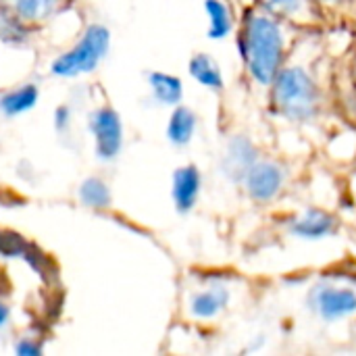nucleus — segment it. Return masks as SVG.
Segmentation results:
<instances>
[{
    "mask_svg": "<svg viewBox=\"0 0 356 356\" xmlns=\"http://www.w3.org/2000/svg\"><path fill=\"white\" fill-rule=\"evenodd\" d=\"M238 50L246 75L257 86L269 88L290 54L286 23L261 6H250L238 29Z\"/></svg>",
    "mask_w": 356,
    "mask_h": 356,
    "instance_id": "nucleus-1",
    "label": "nucleus"
},
{
    "mask_svg": "<svg viewBox=\"0 0 356 356\" xmlns=\"http://www.w3.org/2000/svg\"><path fill=\"white\" fill-rule=\"evenodd\" d=\"M267 90L271 111L288 123H313L323 113V88L315 73H311V69L300 63L286 60Z\"/></svg>",
    "mask_w": 356,
    "mask_h": 356,
    "instance_id": "nucleus-2",
    "label": "nucleus"
},
{
    "mask_svg": "<svg viewBox=\"0 0 356 356\" xmlns=\"http://www.w3.org/2000/svg\"><path fill=\"white\" fill-rule=\"evenodd\" d=\"M108 48H111L108 27L100 25V23H92L83 29L77 44L71 50L58 54L52 60L50 71H52V75L63 77V79L88 75L98 69V65L108 54Z\"/></svg>",
    "mask_w": 356,
    "mask_h": 356,
    "instance_id": "nucleus-3",
    "label": "nucleus"
},
{
    "mask_svg": "<svg viewBox=\"0 0 356 356\" xmlns=\"http://www.w3.org/2000/svg\"><path fill=\"white\" fill-rule=\"evenodd\" d=\"M305 305L319 321L340 323L356 315V290L334 282H319L307 292Z\"/></svg>",
    "mask_w": 356,
    "mask_h": 356,
    "instance_id": "nucleus-4",
    "label": "nucleus"
},
{
    "mask_svg": "<svg viewBox=\"0 0 356 356\" xmlns=\"http://www.w3.org/2000/svg\"><path fill=\"white\" fill-rule=\"evenodd\" d=\"M288 184V167L280 159L261 156L246 173L242 188L250 202L271 204L275 202Z\"/></svg>",
    "mask_w": 356,
    "mask_h": 356,
    "instance_id": "nucleus-5",
    "label": "nucleus"
},
{
    "mask_svg": "<svg viewBox=\"0 0 356 356\" xmlns=\"http://www.w3.org/2000/svg\"><path fill=\"white\" fill-rule=\"evenodd\" d=\"M88 127L94 138V152L100 161L111 163L121 154L123 148V121L121 115L111 106L96 108L90 119Z\"/></svg>",
    "mask_w": 356,
    "mask_h": 356,
    "instance_id": "nucleus-6",
    "label": "nucleus"
},
{
    "mask_svg": "<svg viewBox=\"0 0 356 356\" xmlns=\"http://www.w3.org/2000/svg\"><path fill=\"white\" fill-rule=\"evenodd\" d=\"M259 159H261V150L257 142L248 134H234L227 138L221 152V161H219L221 175L229 184L242 186L246 173Z\"/></svg>",
    "mask_w": 356,
    "mask_h": 356,
    "instance_id": "nucleus-7",
    "label": "nucleus"
},
{
    "mask_svg": "<svg viewBox=\"0 0 356 356\" xmlns=\"http://www.w3.org/2000/svg\"><path fill=\"white\" fill-rule=\"evenodd\" d=\"M340 227H342L340 217L319 207H311L296 213L286 225L288 234L300 242H321L334 238L340 234Z\"/></svg>",
    "mask_w": 356,
    "mask_h": 356,
    "instance_id": "nucleus-8",
    "label": "nucleus"
},
{
    "mask_svg": "<svg viewBox=\"0 0 356 356\" xmlns=\"http://www.w3.org/2000/svg\"><path fill=\"white\" fill-rule=\"evenodd\" d=\"M202 192V171L194 165H179L171 177V198L179 215H188L196 209Z\"/></svg>",
    "mask_w": 356,
    "mask_h": 356,
    "instance_id": "nucleus-9",
    "label": "nucleus"
},
{
    "mask_svg": "<svg viewBox=\"0 0 356 356\" xmlns=\"http://www.w3.org/2000/svg\"><path fill=\"white\" fill-rule=\"evenodd\" d=\"M232 302V290L225 284H211L194 292L188 300V311L198 321H213L227 311Z\"/></svg>",
    "mask_w": 356,
    "mask_h": 356,
    "instance_id": "nucleus-10",
    "label": "nucleus"
},
{
    "mask_svg": "<svg viewBox=\"0 0 356 356\" xmlns=\"http://www.w3.org/2000/svg\"><path fill=\"white\" fill-rule=\"evenodd\" d=\"M261 8L288 25H311L321 19L319 0H261Z\"/></svg>",
    "mask_w": 356,
    "mask_h": 356,
    "instance_id": "nucleus-11",
    "label": "nucleus"
},
{
    "mask_svg": "<svg viewBox=\"0 0 356 356\" xmlns=\"http://www.w3.org/2000/svg\"><path fill=\"white\" fill-rule=\"evenodd\" d=\"M196 129H198V115L186 104L173 106L165 129L167 142L175 148H186L194 140Z\"/></svg>",
    "mask_w": 356,
    "mask_h": 356,
    "instance_id": "nucleus-12",
    "label": "nucleus"
},
{
    "mask_svg": "<svg viewBox=\"0 0 356 356\" xmlns=\"http://www.w3.org/2000/svg\"><path fill=\"white\" fill-rule=\"evenodd\" d=\"M188 73L198 86H202L211 92H223V88H225L223 71H221L219 63L209 52H196L188 63Z\"/></svg>",
    "mask_w": 356,
    "mask_h": 356,
    "instance_id": "nucleus-13",
    "label": "nucleus"
},
{
    "mask_svg": "<svg viewBox=\"0 0 356 356\" xmlns=\"http://www.w3.org/2000/svg\"><path fill=\"white\" fill-rule=\"evenodd\" d=\"M204 15L209 19L207 35L213 42L227 40L236 29V17L227 0H204Z\"/></svg>",
    "mask_w": 356,
    "mask_h": 356,
    "instance_id": "nucleus-14",
    "label": "nucleus"
},
{
    "mask_svg": "<svg viewBox=\"0 0 356 356\" xmlns=\"http://www.w3.org/2000/svg\"><path fill=\"white\" fill-rule=\"evenodd\" d=\"M148 86L154 102L161 106H177L184 100V81L177 75L165 73V71H150L148 73Z\"/></svg>",
    "mask_w": 356,
    "mask_h": 356,
    "instance_id": "nucleus-15",
    "label": "nucleus"
},
{
    "mask_svg": "<svg viewBox=\"0 0 356 356\" xmlns=\"http://www.w3.org/2000/svg\"><path fill=\"white\" fill-rule=\"evenodd\" d=\"M40 100V88L35 83H23L0 96V113L4 117H19L35 108Z\"/></svg>",
    "mask_w": 356,
    "mask_h": 356,
    "instance_id": "nucleus-16",
    "label": "nucleus"
},
{
    "mask_svg": "<svg viewBox=\"0 0 356 356\" xmlns=\"http://www.w3.org/2000/svg\"><path fill=\"white\" fill-rule=\"evenodd\" d=\"M60 2L63 0H2V6L23 23H42L60 8Z\"/></svg>",
    "mask_w": 356,
    "mask_h": 356,
    "instance_id": "nucleus-17",
    "label": "nucleus"
},
{
    "mask_svg": "<svg viewBox=\"0 0 356 356\" xmlns=\"http://www.w3.org/2000/svg\"><path fill=\"white\" fill-rule=\"evenodd\" d=\"M77 194H79L81 204L88 207V209H94V211H104V209H108L113 204L111 188L100 177H88V179H83Z\"/></svg>",
    "mask_w": 356,
    "mask_h": 356,
    "instance_id": "nucleus-18",
    "label": "nucleus"
},
{
    "mask_svg": "<svg viewBox=\"0 0 356 356\" xmlns=\"http://www.w3.org/2000/svg\"><path fill=\"white\" fill-rule=\"evenodd\" d=\"M27 33H29L27 23H23L19 17H15L8 8L0 6V40L19 44L27 38Z\"/></svg>",
    "mask_w": 356,
    "mask_h": 356,
    "instance_id": "nucleus-19",
    "label": "nucleus"
},
{
    "mask_svg": "<svg viewBox=\"0 0 356 356\" xmlns=\"http://www.w3.org/2000/svg\"><path fill=\"white\" fill-rule=\"evenodd\" d=\"M15 355L19 356H40L44 353V348H42V344L38 342V340H33V338H21L17 344H15Z\"/></svg>",
    "mask_w": 356,
    "mask_h": 356,
    "instance_id": "nucleus-20",
    "label": "nucleus"
},
{
    "mask_svg": "<svg viewBox=\"0 0 356 356\" xmlns=\"http://www.w3.org/2000/svg\"><path fill=\"white\" fill-rule=\"evenodd\" d=\"M52 121H54V129H56L58 134L67 131V129H69V125H71V108H69L67 104L56 106Z\"/></svg>",
    "mask_w": 356,
    "mask_h": 356,
    "instance_id": "nucleus-21",
    "label": "nucleus"
},
{
    "mask_svg": "<svg viewBox=\"0 0 356 356\" xmlns=\"http://www.w3.org/2000/svg\"><path fill=\"white\" fill-rule=\"evenodd\" d=\"M348 2H350V0H319V4H321L323 8H325V6H327V8H342V6H346Z\"/></svg>",
    "mask_w": 356,
    "mask_h": 356,
    "instance_id": "nucleus-22",
    "label": "nucleus"
},
{
    "mask_svg": "<svg viewBox=\"0 0 356 356\" xmlns=\"http://www.w3.org/2000/svg\"><path fill=\"white\" fill-rule=\"evenodd\" d=\"M8 317H10V311H8V307L0 300V330L8 323Z\"/></svg>",
    "mask_w": 356,
    "mask_h": 356,
    "instance_id": "nucleus-23",
    "label": "nucleus"
},
{
    "mask_svg": "<svg viewBox=\"0 0 356 356\" xmlns=\"http://www.w3.org/2000/svg\"><path fill=\"white\" fill-rule=\"evenodd\" d=\"M353 173H355V177H356V165H355V171H353Z\"/></svg>",
    "mask_w": 356,
    "mask_h": 356,
    "instance_id": "nucleus-24",
    "label": "nucleus"
}]
</instances>
